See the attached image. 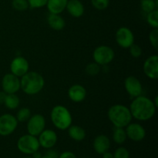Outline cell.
<instances>
[{"mask_svg":"<svg viewBox=\"0 0 158 158\" xmlns=\"http://www.w3.org/2000/svg\"><path fill=\"white\" fill-rule=\"evenodd\" d=\"M40 145L39 140L35 136L26 134L20 137L17 142V148L20 152L25 154H31L37 151Z\"/></svg>","mask_w":158,"mask_h":158,"instance_id":"5","label":"cell"},{"mask_svg":"<svg viewBox=\"0 0 158 158\" xmlns=\"http://www.w3.org/2000/svg\"><path fill=\"white\" fill-rule=\"evenodd\" d=\"M68 96L72 101L80 103L86 98V89L80 84L73 85L68 90Z\"/></svg>","mask_w":158,"mask_h":158,"instance_id":"16","label":"cell"},{"mask_svg":"<svg viewBox=\"0 0 158 158\" xmlns=\"http://www.w3.org/2000/svg\"><path fill=\"white\" fill-rule=\"evenodd\" d=\"M46 155L49 156V157H52V158H58L59 157L58 153H57L56 151H54V150H49V151H48L47 152H46Z\"/></svg>","mask_w":158,"mask_h":158,"instance_id":"35","label":"cell"},{"mask_svg":"<svg viewBox=\"0 0 158 158\" xmlns=\"http://www.w3.org/2000/svg\"><path fill=\"white\" fill-rule=\"evenodd\" d=\"M93 6L98 10H103L109 6L110 0H91Z\"/></svg>","mask_w":158,"mask_h":158,"instance_id":"29","label":"cell"},{"mask_svg":"<svg viewBox=\"0 0 158 158\" xmlns=\"http://www.w3.org/2000/svg\"><path fill=\"white\" fill-rule=\"evenodd\" d=\"M7 94L5 93L4 91H0V105L4 104L5 100H6V97Z\"/></svg>","mask_w":158,"mask_h":158,"instance_id":"36","label":"cell"},{"mask_svg":"<svg viewBox=\"0 0 158 158\" xmlns=\"http://www.w3.org/2000/svg\"><path fill=\"white\" fill-rule=\"evenodd\" d=\"M103 158H114V154L106 151L104 154H103Z\"/></svg>","mask_w":158,"mask_h":158,"instance_id":"37","label":"cell"},{"mask_svg":"<svg viewBox=\"0 0 158 158\" xmlns=\"http://www.w3.org/2000/svg\"><path fill=\"white\" fill-rule=\"evenodd\" d=\"M66 9L75 18H79L84 13V6L80 0H68Z\"/></svg>","mask_w":158,"mask_h":158,"instance_id":"18","label":"cell"},{"mask_svg":"<svg viewBox=\"0 0 158 158\" xmlns=\"http://www.w3.org/2000/svg\"><path fill=\"white\" fill-rule=\"evenodd\" d=\"M114 158H130V153L127 148L120 147L114 152Z\"/></svg>","mask_w":158,"mask_h":158,"instance_id":"31","label":"cell"},{"mask_svg":"<svg viewBox=\"0 0 158 158\" xmlns=\"http://www.w3.org/2000/svg\"><path fill=\"white\" fill-rule=\"evenodd\" d=\"M58 158H77V157L73 153L70 152V151H65V152L62 153Z\"/></svg>","mask_w":158,"mask_h":158,"instance_id":"34","label":"cell"},{"mask_svg":"<svg viewBox=\"0 0 158 158\" xmlns=\"http://www.w3.org/2000/svg\"><path fill=\"white\" fill-rule=\"evenodd\" d=\"M31 117V111L29 108L23 107L18 111L16 115V119L19 122L28 121Z\"/></svg>","mask_w":158,"mask_h":158,"instance_id":"25","label":"cell"},{"mask_svg":"<svg viewBox=\"0 0 158 158\" xmlns=\"http://www.w3.org/2000/svg\"><path fill=\"white\" fill-rule=\"evenodd\" d=\"M32 157H33V158H40V157H42V154H40V153L38 151H35V152H34L33 154H32Z\"/></svg>","mask_w":158,"mask_h":158,"instance_id":"38","label":"cell"},{"mask_svg":"<svg viewBox=\"0 0 158 158\" xmlns=\"http://www.w3.org/2000/svg\"><path fill=\"white\" fill-rule=\"evenodd\" d=\"M68 0H48L46 6L52 14H60L66 9Z\"/></svg>","mask_w":158,"mask_h":158,"instance_id":"19","label":"cell"},{"mask_svg":"<svg viewBox=\"0 0 158 158\" xmlns=\"http://www.w3.org/2000/svg\"><path fill=\"white\" fill-rule=\"evenodd\" d=\"M147 20H148V24L152 26L154 29L158 28V11L157 9L152 11V12L148 13L147 16Z\"/></svg>","mask_w":158,"mask_h":158,"instance_id":"26","label":"cell"},{"mask_svg":"<svg viewBox=\"0 0 158 158\" xmlns=\"http://www.w3.org/2000/svg\"><path fill=\"white\" fill-rule=\"evenodd\" d=\"M114 56V49L107 46H98L96 48L93 54L94 61L99 65H106L111 63Z\"/></svg>","mask_w":158,"mask_h":158,"instance_id":"6","label":"cell"},{"mask_svg":"<svg viewBox=\"0 0 158 158\" xmlns=\"http://www.w3.org/2000/svg\"><path fill=\"white\" fill-rule=\"evenodd\" d=\"M68 134L70 138L76 141H82L86 137V131L84 129L77 125H71L68 128Z\"/></svg>","mask_w":158,"mask_h":158,"instance_id":"21","label":"cell"},{"mask_svg":"<svg viewBox=\"0 0 158 158\" xmlns=\"http://www.w3.org/2000/svg\"><path fill=\"white\" fill-rule=\"evenodd\" d=\"M154 102L143 96L135 97L130 106L132 117L138 120H148L154 117L156 111Z\"/></svg>","mask_w":158,"mask_h":158,"instance_id":"1","label":"cell"},{"mask_svg":"<svg viewBox=\"0 0 158 158\" xmlns=\"http://www.w3.org/2000/svg\"><path fill=\"white\" fill-rule=\"evenodd\" d=\"M46 120L41 114H34L28 120L27 131L29 134L32 136H39L45 130Z\"/></svg>","mask_w":158,"mask_h":158,"instance_id":"8","label":"cell"},{"mask_svg":"<svg viewBox=\"0 0 158 158\" xmlns=\"http://www.w3.org/2000/svg\"><path fill=\"white\" fill-rule=\"evenodd\" d=\"M18 125L16 117L12 114H6L0 116V135L6 137L15 131Z\"/></svg>","mask_w":158,"mask_h":158,"instance_id":"7","label":"cell"},{"mask_svg":"<svg viewBox=\"0 0 158 158\" xmlns=\"http://www.w3.org/2000/svg\"><path fill=\"white\" fill-rule=\"evenodd\" d=\"M48 0H28L29 6L34 9H39L45 6Z\"/></svg>","mask_w":158,"mask_h":158,"instance_id":"33","label":"cell"},{"mask_svg":"<svg viewBox=\"0 0 158 158\" xmlns=\"http://www.w3.org/2000/svg\"><path fill=\"white\" fill-rule=\"evenodd\" d=\"M40 158H52V157H49V156H48V155H46V154H45L44 156H42Z\"/></svg>","mask_w":158,"mask_h":158,"instance_id":"40","label":"cell"},{"mask_svg":"<svg viewBox=\"0 0 158 158\" xmlns=\"http://www.w3.org/2000/svg\"><path fill=\"white\" fill-rule=\"evenodd\" d=\"M116 41L120 47L127 49L134 44V33L129 28L120 27L116 32Z\"/></svg>","mask_w":158,"mask_h":158,"instance_id":"9","label":"cell"},{"mask_svg":"<svg viewBox=\"0 0 158 158\" xmlns=\"http://www.w3.org/2000/svg\"><path fill=\"white\" fill-rule=\"evenodd\" d=\"M43 76L37 72H27L20 80V88L28 95L39 94L44 86Z\"/></svg>","mask_w":158,"mask_h":158,"instance_id":"2","label":"cell"},{"mask_svg":"<svg viewBox=\"0 0 158 158\" xmlns=\"http://www.w3.org/2000/svg\"><path fill=\"white\" fill-rule=\"evenodd\" d=\"M2 87L7 94H15L20 89V80L12 73H7L2 80Z\"/></svg>","mask_w":158,"mask_h":158,"instance_id":"10","label":"cell"},{"mask_svg":"<svg viewBox=\"0 0 158 158\" xmlns=\"http://www.w3.org/2000/svg\"><path fill=\"white\" fill-rule=\"evenodd\" d=\"M157 98H158V97H155V101H154V105H155V106H156V107H157V106H158V103H157Z\"/></svg>","mask_w":158,"mask_h":158,"instance_id":"39","label":"cell"},{"mask_svg":"<svg viewBox=\"0 0 158 158\" xmlns=\"http://www.w3.org/2000/svg\"><path fill=\"white\" fill-rule=\"evenodd\" d=\"M126 134L127 137L134 141L138 142L143 140L146 136V131L145 129L139 123H130L126 127Z\"/></svg>","mask_w":158,"mask_h":158,"instance_id":"13","label":"cell"},{"mask_svg":"<svg viewBox=\"0 0 158 158\" xmlns=\"http://www.w3.org/2000/svg\"><path fill=\"white\" fill-rule=\"evenodd\" d=\"M108 118L115 127H126L132 120L129 108L123 105L116 104L108 110Z\"/></svg>","mask_w":158,"mask_h":158,"instance_id":"3","label":"cell"},{"mask_svg":"<svg viewBox=\"0 0 158 158\" xmlns=\"http://www.w3.org/2000/svg\"><path fill=\"white\" fill-rule=\"evenodd\" d=\"M10 70L11 73L18 77H22L29 72V63L24 57H15L10 63Z\"/></svg>","mask_w":158,"mask_h":158,"instance_id":"11","label":"cell"},{"mask_svg":"<svg viewBox=\"0 0 158 158\" xmlns=\"http://www.w3.org/2000/svg\"><path fill=\"white\" fill-rule=\"evenodd\" d=\"M140 7L143 12L149 13L155 10L157 7V0H140Z\"/></svg>","mask_w":158,"mask_h":158,"instance_id":"24","label":"cell"},{"mask_svg":"<svg viewBox=\"0 0 158 158\" xmlns=\"http://www.w3.org/2000/svg\"><path fill=\"white\" fill-rule=\"evenodd\" d=\"M23 158H33V157H30V156H28V157H23Z\"/></svg>","mask_w":158,"mask_h":158,"instance_id":"41","label":"cell"},{"mask_svg":"<svg viewBox=\"0 0 158 158\" xmlns=\"http://www.w3.org/2000/svg\"><path fill=\"white\" fill-rule=\"evenodd\" d=\"M124 86L127 94L134 98L141 95L142 91H143L140 80L137 77H133V76H130L125 79Z\"/></svg>","mask_w":158,"mask_h":158,"instance_id":"12","label":"cell"},{"mask_svg":"<svg viewBox=\"0 0 158 158\" xmlns=\"http://www.w3.org/2000/svg\"><path fill=\"white\" fill-rule=\"evenodd\" d=\"M38 140L40 146L46 149H50L56 143L57 135L52 130H44L39 135Z\"/></svg>","mask_w":158,"mask_h":158,"instance_id":"15","label":"cell"},{"mask_svg":"<svg viewBox=\"0 0 158 158\" xmlns=\"http://www.w3.org/2000/svg\"><path fill=\"white\" fill-rule=\"evenodd\" d=\"M110 148V141L106 135L100 134L94 139V148L97 154H104L105 152L108 151Z\"/></svg>","mask_w":158,"mask_h":158,"instance_id":"17","label":"cell"},{"mask_svg":"<svg viewBox=\"0 0 158 158\" xmlns=\"http://www.w3.org/2000/svg\"><path fill=\"white\" fill-rule=\"evenodd\" d=\"M86 73L89 76H96L100 73V66L97 63H92L86 66Z\"/></svg>","mask_w":158,"mask_h":158,"instance_id":"28","label":"cell"},{"mask_svg":"<svg viewBox=\"0 0 158 158\" xmlns=\"http://www.w3.org/2000/svg\"><path fill=\"white\" fill-rule=\"evenodd\" d=\"M127 138V134L125 130L121 127H116L114 129V133H113V140L115 143H118V144H122L126 141Z\"/></svg>","mask_w":158,"mask_h":158,"instance_id":"23","label":"cell"},{"mask_svg":"<svg viewBox=\"0 0 158 158\" xmlns=\"http://www.w3.org/2000/svg\"><path fill=\"white\" fill-rule=\"evenodd\" d=\"M143 73L150 79L157 80L158 78V56H151L143 63Z\"/></svg>","mask_w":158,"mask_h":158,"instance_id":"14","label":"cell"},{"mask_svg":"<svg viewBox=\"0 0 158 158\" xmlns=\"http://www.w3.org/2000/svg\"><path fill=\"white\" fill-rule=\"evenodd\" d=\"M51 120L54 126L59 130L65 131L72 124V116L66 107L63 106H56L51 111Z\"/></svg>","mask_w":158,"mask_h":158,"instance_id":"4","label":"cell"},{"mask_svg":"<svg viewBox=\"0 0 158 158\" xmlns=\"http://www.w3.org/2000/svg\"><path fill=\"white\" fill-rule=\"evenodd\" d=\"M130 53L134 58H138L142 54V49L137 44H133L130 46Z\"/></svg>","mask_w":158,"mask_h":158,"instance_id":"32","label":"cell"},{"mask_svg":"<svg viewBox=\"0 0 158 158\" xmlns=\"http://www.w3.org/2000/svg\"><path fill=\"white\" fill-rule=\"evenodd\" d=\"M149 40L151 44L156 50L158 49V29H154L150 32Z\"/></svg>","mask_w":158,"mask_h":158,"instance_id":"30","label":"cell"},{"mask_svg":"<svg viewBox=\"0 0 158 158\" xmlns=\"http://www.w3.org/2000/svg\"><path fill=\"white\" fill-rule=\"evenodd\" d=\"M20 103L19 98L15 94H7L5 100L4 104L8 109L15 110L19 106Z\"/></svg>","mask_w":158,"mask_h":158,"instance_id":"22","label":"cell"},{"mask_svg":"<svg viewBox=\"0 0 158 158\" xmlns=\"http://www.w3.org/2000/svg\"><path fill=\"white\" fill-rule=\"evenodd\" d=\"M48 23L49 26L52 29L56 31H60L65 27V20L62 16H60V14H49L48 17Z\"/></svg>","mask_w":158,"mask_h":158,"instance_id":"20","label":"cell"},{"mask_svg":"<svg viewBox=\"0 0 158 158\" xmlns=\"http://www.w3.org/2000/svg\"><path fill=\"white\" fill-rule=\"evenodd\" d=\"M12 7L17 11H25L29 8L28 0H12Z\"/></svg>","mask_w":158,"mask_h":158,"instance_id":"27","label":"cell"}]
</instances>
